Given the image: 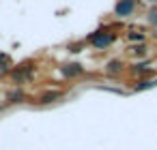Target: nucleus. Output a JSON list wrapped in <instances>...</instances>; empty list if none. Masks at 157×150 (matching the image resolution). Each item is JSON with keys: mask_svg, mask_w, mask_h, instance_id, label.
I'll return each mask as SVG.
<instances>
[{"mask_svg": "<svg viewBox=\"0 0 157 150\" xmlns=\"http://www.w3.org/2000/svg\"><path fill=\"white\" fill-rule=\"evenodd\" d=\"M35 73H37V67H35V62H22V64H17V67H13L11 69V79H13V84L17 86V88H22V86H26L33 77H35Z\"/></svg>", "mask_w": 157, "mask_h": 150, "instance_id": "obj_1", "label": "nucleus"}, {"mask_svg": "<svg viewBox=\"0 0 157 150\" xmlns=\"http://www.w3.org/2000/svg\"><path fill=\"white\" fill-rule=\"evenodd\" d=\"M88 43H90L95 49H105V47H110V45L114 43V35L108 32V30H97V32H93V35L88 37Z\"/></svg>", "mask_w": 157, "mask_h": 150, "instance_id": "obj_2", "label": "nucleus"}, {"mask_svg": "<svg viewBox=\"0 0 157 150\" xmlns=\"http://www.w3.org/2000/svg\"><path fill=\"white\" fill-rule=\"evenodd\" d=\"M133 11H136V0H118L114 7V13L118 17H129Z\"/></svg>", "mask_w": 157, "mask_h": 150, "instance_id": "obj_3", "label": "nucleus"}, {"mask_svg": "<svg viewBox=\"0 0 157 150\" xmlns=\"http://www.w3.org/2000/svg\"><path fill=\"white\" fill-rule=\"evenodd\" d=\"M63 97H65V92H63V90H48V92L39 94L37 103H39V105H50V103H56V101H60Z\"/></svg>", "mask_w": 157, "mask_h": 150, "instance_id": "obj_4", "label": "nucleus"}, {"mask_svg": "<svg viewBox=\"0 0 157 150\" xmlns=\"http://www.w3.org/2000/svg\"><path fill=\"white\" fill-rule=\"evenodd\" d=\"M60 73H63L65 77L73 79V77H80V75H84V67H82V64H78V62H71V64H65V67H60Z\"/></svg>", "mask_w": 157, "mask_h": 150, "instance_id": "obj_5", "label": "nucleus"}, {"mask_svg": "<svg viewBox=\"0 0 157 150\" xmlns=\"http://www.w3.org/2000/svg\"><path fill=\"white\" fill-rule=\"evenodd\" d=\"M108 75H112V77H116V75H121L123 71H125V62L123 60H110L108 64H105V69H103Z\"/></svg>", "mask_w": 157, "mask_h": 150, "instance_id": "obj_6", "label": "nucleus"}, {"mask_svg": "<svg viewBox=\"0 0 157 150\" xmlns=\"http://www.w3.org/2000/svg\"><path fill=\"white\" fill-rule=\"evenodd\" d=\"M11 69H13L11 58H9L7 54H0V77H7V75L11 73Z\"/></svg>", "mask_w": 157, "mask_h": 150, "instance_id": "obj_7", "label": "nucleus"}, {"mask_svg": "<svg viewBox=\"0 0 157 150\" xmlns=\"http://www.w3.org/2000/svg\"><path fill=\"white\" fill-rule=\"evenodd\" d=\"M7 101L9 103H24L26 101V92L22 88H13L9 94H7Z\"/></svg>", "mask_w": 157, "mask_h": 150, "instance_id": "obj_8", "label": "nucleus"}, {"mask_svg": "<svg viewBox=\"0 0 157 150\" xmlns=\"http://www.w3.org/2000/svg\"><path fill=\"white\" fill-rule=\"evenodd\" d=\"M153 86H157V79H151V77H138L133 90H148V88H153Z\"/></svg>", "mask_w": 157, "mask_h": 150, "instance_id": "obj_9", "label": "nucleus"}, {"mask_svg": "<svg viewBox=\"0 0 157 150\" xmlns=\"http://www.w3.org/2000/svg\"><path fill=\"white\" fill-rule=\"evenodd\" d=\"M131 56H138V58H144L146 54H148V45L146 43H138V45H131L129 49H127Z\"/></svg>", "mask_w": 157, "mask_h": 150, "instance_id": "obj_10", "label": "nucleus"}, {"mask_svg": "<svg viewBox=\"0 0 157 150\" xmlns=\"http://www.w3.org/2000/svg\"><path fill=\"white\" fill-rule=\"evenodd\" d=\"M133 75H138V77H144V75H148L151 73V69H148V64L146 62H136V64H131V69H129Z\"/></svg>", "mask_w": 157, "mask_h": 150, "instance_id": "obj_11", "label": "nucleus"}, {"mask_svg": "<svg viewBox=\"0 0 157 150\" xmlns=\"http://www.w3.org/2000/svg\"><path fill=\"white\" fill-rule=\"evenodd\" d=\"M127 39H129V41H138V43H144V35H142L140 30H138V32H136V30L127 32Z\"/></svg>", "mask_w": 157, "mask_h": 150, "instance_id": "obj_12", "label": "nucleus"}, {"mask_svg": "<svg viewBox=\"0 0 157 150\" xmlns=\"http://www.w3.org/2000/svg\"><path fill=\"white\" fill-rule=\"evenodd\" d=\"M148 22H151L153 26H157V11H151V13H148Z\"/></svg>", "mask_w": 157, "mask_h": 150, "instance_id": "obj_13", "label": "nucleus"}]
</instances>
